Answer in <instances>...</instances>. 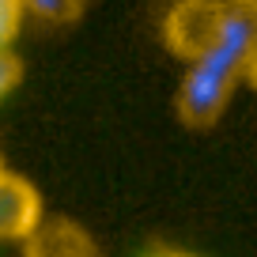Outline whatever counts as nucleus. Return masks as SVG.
<instances>
[{
    "label": "nucleus",
    "instance_id": "obj_1",
    "mask_svg": "<svg viewBox=\"0 0 257 257\" xmlns=\"http://www.w3.org/2000/svg\"><path fill=\"white\" fill-rule=\"evenodd\" d=\"M257 46V19L242 16V12L227 8V19L219 27V38L201 61H193L185 68L182 83L174 95V110L182 125L189 128H208L223 117L227 102H231L234 87L242 80V64H246L249 49Z\"/></svg>",
    "mask_w": 257,
    "mask_h": 257
},
{
    "label": "nucleus",
    "instance_id": "obj_2",
    "mask_svg": "<svg viewBox=\"0 0 257 257\" xmlns=\"http://www.w3.org/2000/svg\"><path fill=\"white\" fill-rule=\"evenodd\" d=\"M227 19L223 0H174L163 19V46L185 64L201 61L219 38V27Z\"/></svg>",
    "mask_w": 257,
    "mask_h": 257
},
{
    "label": "nucleus",
    "instance_id": "obj_3",
    "mask_svg": "<svg viewBox=\"0 0 257 257\" xmlns=\"http://www.w3.org/2000/svg\"><path fill=\"white\" fill-rule=\"evenodd\" d=\"M42 193L23 174L0 170V242H27L42 227Z\"/></svg>",
    "mask_w": 257,
    "mask_h": 257
},
{
    "label": "nucleus",
    "instance_id": "obj_4",
    "mask_svg": "<svg viewBox=\"0 0 257 257\" xmlns=\"http://www.w3.org/2000/svg\"><path fill=\"white\" fill-rule=\"evenodd\" d=\"M23 257H98V249L72 219H42V227L23 242Z\"/></svg>",
    "mask_w": 257,
    "mask_h": 257
},
{
    "label": "nucleus",
    "instance_id": "obj_5",
    "mask_svg": "<svg viewBox=\"0 0 257 257\" xmlns=\"http://www.w3.org/2000/svg\"><path fill=\"white\" fill-rule=\"evenodd\" d=\"M19 4L46 23H76L83 16V0H19Z\"/></svg>",
    "mask_w": 257,
    "mask_h": 257
},
{
    "label": "nucleus",
    "instance_id": "obj_6",
    "mask_svg": "<svg viewBox=\"0 0 257 257\" xmlns=\"http://www.w3.org/2000/svg\"><path fill=\"white\" fill-rule=\"evenodd\" d=\"M23 16H27V12H23V4H19V0H0V53H4V49H12Z\"/></svg>",
    "mask_w": 257,
    "mask_h": 257
},
{
    "label": "nucleus",
    "instance_id": "obj_7",
    "mask_svg": "<svg viewBox=\"0 0 257 257\" xmlns=\"http://www.w3.org/2000/svg\"><path fill=\"white\" fill-rule=\"evenodd\" d=\"M19 80H23V61H19L12 49H4V53H0V98L12 95Z\"/></svg>",
    "mask_w": 257,
    "mask_h": 257
},
{
    "label": "nucleus",
    "instance_id": "obj_8",
    "mask_svg": "<svg viewBox=\"0 0 257 257\" xmlns=\"http://www.w3.org/2000/svg\"><path fill=\"white\" fill-rule=\"evenodd\" d=\"M242 80L249 83V87H257V46L249 49V57H246V64H242Z\"/></svg>",
    "mask_w": 257,
    "mask_h": 257
},
{
    "label": "nucleus",
    "instance_id": "obj_9",
    "mask_svg": "<svg viewBox=\"0 0 257 257\" xmlns=\"http://www.w3.org/2000/svg\"><path fill=\"white\" fill-rule=\"evenodd\" d=\"M227 8H234V12H242V16H249V19H257V0H223Z\"/></svg>",
    "mask_w": 257,
    "mask_h": 257
},
{
    "label": "nucleus",
    "instance_id": "obj_10",
    "mask_svg": "<svg viewBox=\"0 0 257 257\" xmlns=\"http://www.w3.org/2000/svg\"><path fill=\"white\" fill-rule=\"evenodd\" d=\"M144 257H197V253H189V249H152V253H144Z\"/></svg>",
    "mask_w": 257,
    "mask_h": 257
},
{
    "label": "nucleus",
    "instance_id": "obj_11",
    "mask_svg": "<svg viewBox=\"0 0 257 257\" xmlns=\"http://www.w3.org/2000/svg\"><path fill=\"white\" fill-rule=\"evenodd\" d=\"M0 170H4V163H0Z\"/></svg>",
    "mask_w": 257,
    "mask_h": 257
}]
</instances>
